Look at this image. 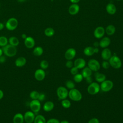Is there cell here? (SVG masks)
Listing matches in <instances>:
<instances>
[{
	"instance_id": "f5cc1de1",
	"label": "cell",
	"mask_w": 123,
	"mask_h": 123,
	"mask_svg": "<svg viewBox=\"0 0 123 123\" xmlns=\"http://www.w3.org/2000/svg\"><path fill=\"white\" fill-rule=\"evenodd\" d=\"M94 45L96 47H97V46H98V44L97 43V42H95L94 44Z\"/></svg>"
},
{
	"instance_id": "2e32d148",
	"label": "cell",
	"mask_w": 123,
	"mask_h": 123,
	"mask_svg": "<svg viewBox=\"0 0 123 123\" xmlns=\"http://www.w3.org/2000/svg\"><path fill=\"white\" fill-rule=\"evenodd\" d=\"M101 56L104 61L109 60L111 56V50L106 48H104V49H103V50L101 52Z\"/></svg>"
},
{
	"instance_id": "f6af8a7d",
	"label": "cell",
	"mask_w": 123,
	"mask_h": 123,
	"mask_svg": "<svg viewBox=\"0 0 123 123\" xmlns=\"http://www.w3.org/2000/svg\"><path fill=\"white\" fill-rule=\"evenodd\" d=\"M3 96H4L3 92L1 89H0V99H2L3 98Z\"/></svg>"
},
{
	"instance_id": "d4e9b609",
	"label": "cell",
	"mask_w": 123,
	"mask_h": 123,
	"mask_svg": "<svg viewBox=\"0 0 123 123\" xmlns=\"http://www.w3.org/2000/svg\"><path fill=\"white\" fill-rule=\"evenodd\" d=\"M84 53L87 56L93 55L95 53V48L92 47H87L84 49Z\"/></svg>"
},
{
	"instance_id": "ba28073f",
	"label": "cell",
	"mask_w": 123,
	"mask_h": 123,
	"mask_svg": "<svg viewBox=\"0 0 123 123\" xmlns=\"http://www.w3.org/2000/svg\"><path fill=\"white\" fill-rule=\"evenodd\" d=\"M29 107L32 111L34 113L38 112L41 108V104L40 101L38 99L32 100L30 103Z\"/></svg>"
},
{
	"instance_id": "9a60e30c",
	"label": "cell",
	"mask_w": 123,
	"mask_h": 123,
	"mask_svg": "<svg viewBox=\"0 0 123 123\" xmlns=\"http://www.w3.org/2000/svg\"><path fill=\"white\" fill-rule=\"evenodd\" d=\"M25 45L27 48H33L35 45V41L34 39L31 37H27L25 39Z\"/></svg>"
},
{
	"instance_id": "7402d4cb",
	"label": "cell",
	"mask_w": 123,
	"mask_h": 123,
	"mask_svg": "<svg viewBox=\"0 0 123 123\" xmlns=\"http://www.w3.org/2000/svg\"><path fill=\"white\" fill-rule=\"evenodd\" d=\"M26 62V60L25 57H20L18 58L15 61V65L19 67H21L24 66Z\"/></svg>"
},
{
	"instance_id": "ab89813d",
	"label": "cell",
	"mask_w": 123,
	"mask_h": 123,
	"mask_svg": "<svg viewBox=\"0 0 123 123\" xmlns=\"http://www.w3.org/2000/svg\"><path fill=\"white\" fill-rule=\"evenodd\" d=\"M46 123H60V122L58 119L52 118L49 119L47 122H46Z\"/></svg>"
},
{
	"instance_id": "8992f818",
	"label": "cell",
	"mask_w": 123,
	"mask_h": 123,
	"mask_svg": "<svg viewBox=\"0 0 123 123\" xmlns=\"http://www.w3.org/2000/svg\"><path fill=\"white\" fill-rule=\"evenodd\" d=\"M113 86V83L112 81L109 80H105L103 82H101L100 86V89L103 92L110 91Z\"/></svg>"
},
{
	"instance_id": "6da1fadb",
	"label": "cell",
	"mask_w": 123,
	"mask_h": 123,
	"mask_svg": "<svg viewBox=\"0 0 123 123\" xmlns=\"http://www.w3.org/2000/svg\"><path fill=\"white\" fill-rule=\"evenodd\" d=\"M2 49L3 53H4L6 56L10 57H13L17 53V49L15 47L10 45V44L3 47Z\"/></svg>"
},
{
	"instance_id": "ffe728a7",
	"label": "cell",
	"mask_w": 123,
	"mask_h": 123,
	"mask_svg": "<svg viewBox=\"0 0 123 123\" xmlns=\"http://www.w3.org/2000/svg\"><path fill=\"white\" fill-rule=\"evenodd\" d=\"M106 10L107 12L111 15L115 14L116 12V8L115 6L111 3H108L106 7Z\"/></svg>"
},
{
	"instance_id": "3957f363",
	"label": "cell",
	"mask_w": 123,
	"mask_h": 123,
	"mask_svg": "<svg viewBox=\"0 0 123 123\" xmlns=\"http://www.w3.org/2000/svg\"><path fill=\"white\" fill-rule=\"evenodd\" d=\"M110 66L115 69H119L122 66V62L121 59L116 55L111 56L109 60Z\"/></svg>"
},
{
	"instance_id": "e0dca14e",
	"label": "cell",
	"mask_w": 123,
	"mask_h": 123,
	"mask_svg": "<svg viewBox=\"0 0 123 123\" xmlns=\"http://www.w3.org/2000/svg\"><path fill=\"white\" fill-rule=\"evenodd\" d=\"M80 10L79 6L76 3H73L69 8V12L71 15H75L77 14Z\"/></svg>"
},
{
	"instance_id": "11a10c76",
	"label": "cell",
	"mask_w": 123,
	"mask_h": 123,
	"mask_svg": "<svg viewBox=\"0 0 123 123\" xmlns=\"http://www.w3.org/2000/svg\"><path fill=\"white\" fill-rule=\"evenodd\" d=\"M118 0V1H120V0Z\"/></svg>"
},
{
	"instance_id": "c3c4849f",
	"label": "cell",
	"mask_w": 123,
	"mask_h": 123,
	"mask_svg": "<svg viewBox=\"0 0 123 123\" xmlns=\"http://www.w3.org/2000/svg\"><path fill=\"white\" fill-rule=\"evenodd\" d=\"M21 37H22V38H23V39H25L26 38V37H27L26 34H22Z\"/></svg>"
},
{
	"instance_id": "d6986e66",
	"label": "cell",
	"mask_w": 123,
	"mask_h": 123,
	"mask_svg": "<svg viewBox=\"0 0 123 123\" xmlns=\"http://www.w3.org/2000/svg\"><path fill=\"white\" fill-rule=\"evenodd\" d=\"M54 107V104L53 102L51 101H48L46 102L43 107V109L44 111L49 112L52 111Z\"/></svg>"
},
{
	"instance_id": "7bdbcfd3",
	"label": "cell",
	"mask_w": 123,
	"mask_h": 123,
	"mask_svg": "<svg viewBox=\"0 0 123 123\" xmlns=\"http://www.w3.org/2000/svg\"><path fill=\"white\" fill-rule=\"evenodd\" d=\"M86 82L89 84L93 82V79H92V78L91 77V76L86 78Z\"/></svg>"
},
{
	"instance_id": "4fadbf2b",
	"label": "cell",
	"mask_w": 123,
	"mask_h": 123,
	"mask_svg": "<svg viewBox=\"0 0 123 123\" xmlns=\"http://www.w3.org/2000/svg\"><path fill=\"white\" fill-rule=\"evenodd\" d=\"M105 30L103 27L98 26L94 30V35L97 38H100L102 37L105 34Z\"/></svg>"
},
{
	"instance_id": "ac0fdd59",
	"label": "cell",
	"mask_w": 123,
	"mask_h": 123,
	"mask_svg": "<svg viewBox=\"0 0 123 123\" xmlns=\"http://www.w3.org/2000/svg\"><path fill=\"white\" fill-rule=\"evenodd\" d=\"M111 43V39L108 37L102 38L99 42V45L102 48H106L108 47Z\"/></svg>"
},
{
	"instance_id": "bcb514c9",
	"label": "cell",
	"mask_w": 123,
	"mask_h": 123,
	"mask_svg": "<svg viewBox=\"0 0 123 123\" xmlns=\"http://www.w3.org/2000/svg\"><path fill=\"white\" fill-rule=\"evenodd\" d=\"M70 1L73 3H77L80 1V0H70Z\"/></svg>"
},
{
	"instance_id": "30bf717a",
	"label": "cell",
	"mask_w": 123,
	"mask_h": 123,
	"mask_svg": "<svg viewBox=\"0 0 123 123\" xmlns=\"http://www.w3.org/2000/svg\"><path fill=\"white\" fill-rule=\"evenodd\" d=\"M35 118V115L34 113L31 111H26L24 115V121L26 123H32L34 122Z\"/></svg>"
},
{
	"instance_id": "1f68e13d",
	"label": "cell",
	"mask_w": 123,
	"mask_h": 123,
	"mask_svg": "<svg viewBox=\"0 0 123 123\" xmlns=\"http://www.w3.org/2000/svg\"><path fill=\"white\" fill-rule=\"evenodd\" d=\"M62 105L64 108H69L71 106V103L69 100L66 98L62 100Z\"/></svg>"
},
{
	"instance_id": "816d5d0a",
	"label": "cell",
	"mask_w": 123,
	"mask_h": 123,
	"mask_svg": "<svg viewBox=\"0 0 123 123\" xmlns=\"http://www.w3.org/2000/svg\"><path fill=\"white\" fill-rule=\"evenodd\" d=\"M2 54H3L2 49H0V56H1V55H2Z\"/></svg>"
},
{
	"instance_id": "60d3db41",
	"label": "cell",
	"mask_w": 123,
	"mask_h": 123,
	"mask_svg": "<svg viewBox=\"0 0 123 123\" xmlns=\"http://www.w3.org/2000/svg\"><path fill=\"white\" fill-rule=\"evenodd\" d=\"M88 123H99V120L96 118H93L89 120Z\"/></svg>"
},
{
	"instance_id": "7a4b0ae2",
	"label": "cell",
	"mask_w": 123,
	"mask_h": 123,
	"mask_svg": "<svg viewBox=\"0 0 123 123\" xmlns=\"http://www.w3.org/2000/svg\"><path fill=\"white\" fill-rule=\"evenodd\" d=\"M68 96L71 100L75 101H79L82 98L81 93L77 89L74 88L70 89L68 92Z\"/></svg>"
},
{
	"instance_id": "5b68a950",
	"label": "cell",
	"mask_w": 123,
	"mask_h": 123,
	"mask_svg": "<svg viewBox=\"0 0 123 123\" xmlns=\"http://www.w3.org/2000/svg\"><path fill=\"white\" fill-rule=\"evenodd\" d=\"M18 25L17 20L15 18H11L9 19L6 23L5 26L6 28L10 31L15 29Z\"/></svg>"
},
{
	"instance_id": "484cf974",
	"label": "cell",
	"mask_w": 123,
	"mask_h": 123,
	"mask_svg": "<svg viewBox=\"0 0 123 123\" xmlns=\"http://www.w3.org/2000/svg\"><path fill=\"white\" fill-rule=\"evenodd\" d=\"M105 30L106 34L108 35L111 36L114 34L116 29H115V26L113 25H110L106 27V30Z\"/></svg>"
},
{
	"instance_id": "f1b7e54d",
	"label": "cell",
	"mask_w": 123,
	"mask_h": 123,
	"mask_svg": "<svg viewBox=\"0 0 123 123\" xmlns=\"http://www.w3.org/2000/svg\"><path fill=\"white\" fill-rule=\"evenodd\" d=\"M43 53V49L40 46H37L33 50V54L36 56H40Z\"/></svg>"
},
{
	"instance_id": "83f0119b",
	"label": "cell",
	"mask_w": 123,
	"mask_h": 123,
	"mask_svg": "<svg viewBox=\"0 0 123 123\" xmlns=\"http://www.w3.org/2000/svg\"><path fill=\"white\" fill-rule=\"evenodd\" d=\"M9 42L10 45L13 46H17L19 44V41L18 39L15 37H11L9 39Z\"/></svg>"
},
{
	"instance_id": "8fae6325",
	"label": "cell",
	"mask_w": 123,
	"mask_h": 123,
	"mask_svg": "<svg viewBox=\"0 0 123 123\" xmlns=\"http://www.w3.org/2000/svg\"><path fill=\"white\" fill-rule=\"evenodd\" d=\"M45 75H46V73L44 71V70L42 69H37L35 71V74H34L35 78L37 80L39 81H42L45 78Z\"/></svg>"
},
{
	"instance_id": "603a6c76",
	"label": "cell",
	"mask_w": 123,
	"mask_h": 123,
	"mask_svg": "<svg viewBox=\"0 0 123 123\" xmlns=\"http://www.w3.org/2000/svg\"><path fill=\"white\" fill-rule=\"evenodd\" d=\"M92 71L88 67H85L84 68H83L81 73L83 78H85L90 76L92 75Z\"/></svg>"
},
{
	"instance_id": "52a82bcc",
	"label": "cell",
	"mask_w": 123,
	"mask_h": 123,
	"mask_svg": "<svg viewBox=\"0 0 123 123\" xmlns=\"http://www.w3.org/2000/svg\"><path fill=\"white\" fill-rule=\"evenodd\" d=\"M57 95L60 99H66L68 96V91L67 88L65 87L61 86H59L56 91Z\"/></svg>"
},
{
	"instance_id": "7dc6e473",
	"label": "cell",
	"mask_w": 123,
	"mask_h": 123,
	"mask_svg": "<svg viewBox=\"0 0 123 123\" xmlns=\"http://www.w3.org/2000/svg\"><path fill=\"white\" fill-rule=\"evenodd\" d=\"M4 25L3 24L0 22V30H2L4 28Z\"/></svg>"
},
{
	"instance_id": "f35d334b",
	"label": "cell",
	"mask_w": 123,
	"mask_h": 123,
	"mask_svg": "<svg viewBox=\"0 0 123 123\" xmlns=\"http://www.w3.org/2000/svg\"><path fill=\"white\" fill-rule=\"evenodd\" d=\"M73 62L71 60H68L65 63L66 67L68 68H71L72 67H73Z\"/></svg>"
},
{
	"instance_id": "44dd1931",
	"label": "cell",
	"mask_w": 123,
	"mask_h": 123,
	"mask_svg": "<svg viewBox=\"0 0 123 123\" xmlns=\"http://www.w3.org/2000/svg\"><path fill=\"white\" fill-rule=\"evenodd\" d=\"M24 118L23 115L21 113H16L13 117V123H23Z\"/></svg>"
},
{
	"instance_id": "d6a6232c",
	"label": "cell",
	"mask_w": 123,
	"mask_h": 123,
	"mask_svg": "<svg viewBox=\"0 0 123 123\" xmlns=\"http://www.w3.org/2000/svg\"><path fill=\"white\" fill-rule=\"evenodd\" d=\"M8 39L4 36L0 37V46L4 47L8 44Z\"/></svg>"
},
{
	"instance_id": "cb8c5ba5",
	"label": "cell",
	"mask_w": 123,
	"mask_h": 123,
	"mask_svg": "<svg viewBox=\"0 0 123 123\" xmlns=\"http://www.w3.org/2000/svg\"><path fill=\"white\" fill-rule=\"evenodd\" d=\"M95 78L97 82L99 83H101L106 80V77L105 75L103 74L99 73L98 72H96L95 74Z\"/></svg>"
},
{
	"instance_id": "5bb4252c",
	"label": "cell",
	"mask_w": 123,
	"mask_h": 123,
	"mask_svg": "<svg viewBox=\"0 0 123 123\" xmlns=\"http://www.w3.org/2000/svg\"><path fill=\"white\" fill-rule=\"evenodd\" d=\"M74 66L77 68L78 69L84 68L86 65V62L85 60L83 58H77L76 59L74 63Z\"/></svg>"
},
{
	"instance_id": "4dcf8cb0",
	"label": "cell",
	"mask_w": 123,
	"mask_h": 123,
	"mask_svg": "<svg viewBox=\"0 0 123 123\" xmlns=\"http://www.w3.org/2000/svg\"><path fill=\"white\" fill-rule=\"evenodd\" d=\"M40 93L37 91H32L30 93V97L33 100V99H38Z\"/></svg>"
},
{
	"instance_id": "4316f807",
	"label": "cell",
	"mask_w": 123,
	"mask_h": 123,
	"mask_svg": "<svg viewBox=\"0 0 123 123\" xmlns=\"http://www.w3.org/2000/svg\"><path fill=\"white\" fill-rule=\"evenodd\" d=\"M34 123H46L45 118L42 115H38L35 117Z\"/></svg>"
},
{
	"instance_id": "e575fe53",
	"label": "cell",
	"mask_w": 123,
	"mask_h": 123,
	"mask_svg": "<svg viewBox=\"0 0 123 123\" xmlns=\"http://www.w3.org/2000/svg\"><path fill=\"white\" fill-rule=\"evenodd\" d=\"M65 85H66V86L68 89H73L75 87L74 83L73 81H72L71 80H69V81H66V82L65 83Z\"/></svg>"
},
{
	"instance_id": "f907efd6",
	"label": "cell",
	"mask_w": 123,
	"mask_h": 123,
	"mask_svg": "<svg viewBox=\"0 0 123 123\" xmlns=\"http://www.w3.org/2000/svg\"><path fill=\"white\" fill-rule=\"evenodd\" d=\"M98 51H99V49H98V48H95V53H98Z\"/></svg>"
},
{
	"instance_id": "681fc988",
	"label": "cell",
	"mask_w": 123,
	"mask_h": 123,
	"mask_svg": "<svg viewBox=\"0 0 123 123\" xmlns=\"http://www.w3.org/2000/svg\"><path fill=\"white\" fill-rule=\"evenodd\" d=\"M60 123H69V122L67 120H62L61 121Z\"/></svg>"
},
{
	"instance_id": "b9f144b4",
	"label": "cell",
	"mask_w": 123,
	"mask_h": 123,
	"mask_svg": "<svg viewBox=\"0 0 123 123\" xmlns=\"http://www.w3.org/2000/svg\"><path fill=\"white\" fill-rule=\"evenodd\" d=\"M45 98V95L43 93H40L38 100L39 101H43Z\"/></svg>"
},
{
	"instance_id": "db71d44e",
	"label": "cell",
	"mask_w": 123,
	"mask_h": 123,
	"mask_svg": "<svg viewBox=\"0 0 123 123\" xmlns=\"http://www.w3.org/2000/svg\"><path fill=\"white\" fill-rule=\"evenodd\" d=\"M26 0H17V1L19 2H24Z\"/></svg>"
},
{
	"instance_id": "d590c367",
	"label": "cell",
	"mask_w": 123,
	"mask_h": 123,
	"mask_svg": "<svg viewBox=\"0 0 123 123\" xmlns=\"http://www.w3.org/2000/svg\"><path fill=\"white\" fill-rule=\"evenodd\" d=\"M40 66L43 70L46 69L49 66V63L46 60H42L40 63Z\"/></svg>"
},
{
	"instance_id": "7c38bea8",
	"label": "cell",
	"mask_w": 123,
	"mask_h": 123,
	"mask_svg": "<svg viewBox=\"0 0 123 123\" xmlns=\"http://www.w3.org/2000/svg\"><path fill=\"white\" fill-rule=\"evenodd\" d=\"M76 55V50L74 48L68 49L65 52L64 56L66 60H71L73 59Z\"/></svg>"
},
{
	"instance_id": "ee69618b",
	"label": "cell",
	"mask_w": 123,
	"mask_h": 123,
	"mask_svg": "<svg viewBox=\"0 0 123 123\" xmlns=\"http://www.w3.org/2000/svg\"><path fill=\"white\" fill-rule=\"evenodd\" d=\"M6 61V58L5 56L1 55L0 56V63H4Z\"/></svg>"
},
{
	"instance_id": "277c9868",
	"label": "cell",
	"mask_w": 123,
	"mask_h": 123,
	"mask_svg": "<svg viewBox=\"0 0 123 123\" xmlns=\"http://www.w3.org/2000/svg\"><path fill=\"white\" fill-rule=\"evenodd\" d=\"M100 89L99 85L97 82H93L89 85L87 87V92L89 94L94 95L99 92Z\"/></svg>"
},
{
	"instance_id": "8d00e7d4",
	"label": "cell",
	"mask_w": 123,
	"mask_h": 123,
	"mask_svg": "<svg viewBox=\"0 0 123 123\" xmlns=\"http://www.w3.org/2000/svg\"><path fill=\"white\" fill-rule=\"evenodd\" d=\"M102 66L105 69H107L109 68L110 66L109 62H107V61H104L102 63Z\"/></svg>"
},
{
	"instance_id": "836d02e7",
	"label": "cell",
	"mask_w": 123,
	"mask_h": 123,
	"mask_svg": "<svg viewBox=\"0 0 123 123\" xmlns=\"http://www.w3.org/2000/svg\"><path fill=\"white\" fill-rule=\"evenodd\" d=\"M83 77L81 74H77L75 75H74V80L76 83H80L83 80Z\"/></svg>"
},
{
	"instance_id": "f546056e",
	"label": "cell",
	"mask_w": 123,
	"mask_h": 123,
	"mask_svg": "<svg viewBox=\"0 0 123 123\" xmlns=\"http://www.w3.org/2000/svg\"><path fill=\"white\" fill-rule=\"evenodd\" d=\"M54 33H55L54 30L51 27H48L44 31L45 35L46 36L49 37L53 36V35L54 34Z\"/></svg>"
},
{
	"instance_id": "74e56055",
	"label": "cell",
	"mask_w": 123,
	"mask_h": 123,
	"mask_svg": "<svg viewBox=\"0 0 123 123\" xmlns=\"http://www.w3.org/2000/svg\"><path fill=\"white\" fill-rule=\"evenodd\" d=\"M78 69L75 66L72 67L70 70V73L73 75H75L76 74H78Z\"/></svg>"
},
{
	"instance_id": "9c48e42d",
	"label": "cell",
	"mask_w": 123,
	"mask_h": 123,
	"mask_svg": "<svg viewBox=\"0 0 123 123\" xmlns=\"http://www.w3.org/2000/svg\"><path fill=\"white\" fill-rule=\"evenodd\" d=\"M88 67L92 71L97 72L98 71L100 67V65L99 62L95 59L90 60L87 63Z\"/></svg>"
}]
</instances>
